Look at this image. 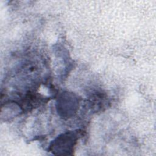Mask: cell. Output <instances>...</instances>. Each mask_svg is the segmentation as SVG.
Instances as JSON below:
<instances>
[{"mask_svg": "<svg viewBox=\"0 0 156 156\" xmlns=\"http://www.w3.org/2000/svg\"><path fill=\"white\" fill-rule=\"evenodd\" d=\"M77 96L69 92H64L58 98L56 108L58 113L63 118H69L74 115L79 107Z\"/></svg>", "mask_w": 156, "mask_h": 156, "instance_id": "7a4b0ae2", "label": "cell"}, {"mask_svg": "<svg viewBox=\"0 0 156 156\" xmlns=\"http://www.w3.org/2000/svg\"><path fill=\"white\" fill-rule=\"evenodd\" d=\"M79 138V134L76 131H68L63 133L50 143L48 151L54 155H73Z\"/></svg>", "mask_w": 156, "mask_h": 156, "instance_id": "6da1fadb", "label": "cell"}]
</instances>
